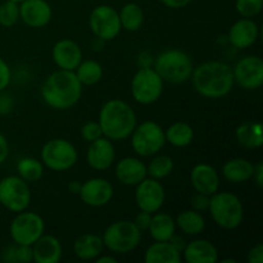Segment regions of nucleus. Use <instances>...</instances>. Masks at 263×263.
<instances>
[{
  "mask_svg": "<svg viewBox=\"0 0 263 263\" xmlns=\"http://www.w3.org/2000/svg\"><path fill=\"white\" fill-rule=\"evenodd\" d=\"M190 79L195 91L207 99L226 97L235 85L233 67L221 61L204 62L194 67Z\"/></svg>",
  "mask_w": 263,
  "mask_h": 263,
  "instance_id": "nucleus-1",
  "label": "nucleus"
},
{
  "mask_svg": "<svg viewBox=\"0 0 263 263\" xmlns=\"http://www.w3.org/2000/svg\"><path fill=\"white\" fill-rule=\"evenodd\" d=\"M82 85L73 71L58 69L44 81L41 98L48 107L57 110H67L81 99Z\"/></svg>",
  "mask_w": 263,
  "mask_h": 263,
  "instance_id": "nucleus-2",
  "label": "nucleus"
},
{
  "mask_svg": "<svg viewBox=\"0 0 263 263\" xmlns=\"http://www.w3.org/2000/svg\"><path fill=\"white\" fill-rule=\"evenodd\" d=\"M98 122L102 127L103 136L112 141H122L130 138L138 125V117L127 102L110 99L103 104Z\"/></svg>",
  "mask_w": 263,
  "mask_h": 263,
  "instance_id": "nucleus-3",
  "label": "nucleus"
},
{
  "mask_svg": "<svg viewBox=\"0 0 263 263\" xmlns=\"http://www.w3.org/2000/svg\"><path fill=\"white\" fill-rule=\"evenodd\" d=\"M153 68L164 82L180 85L189 81L194 64L189 54L185 51L180 49H167L156 57Z\"/></svg>",
  "mask_w": 263,
  "mask_h": 263,
  "instance_id": "nucleus-4",
  "label": "nucleus"
},
{
  "mask_svg": "<svg viewBox=\"0 0 263 263\" xmlns=\"http://www.w3.org/2000/svg\"><path fill=\"white\" fill-rule=\"evenodd\" d=\"M213 222L225 230L239 228L244 220V207L240 198L230 192H217L211 195L210 207Z\"/></svg>",
  "mask_w": 263,
  "mask_h": 263,
  "instance_id": "nucleus-5",
  "label": "nucleus"
},
{
  "mask_svg": "<svg viewBox=\"0 0 263 263\" xmlns=\"http://www.w3.org/2000/svg\"><path fill=\"white\" fill-rule=\"evenodd\" d=\"M141 231L134 221L120 220L112 222L103 234V244L115 254H126L135 251L141 241Z\"/></svg>",
  "mask_w": 263,
  "mask_h": 263,
  "instance_id": "nucleus-6",
  "label": "nucleus"
},
{
  "mask_svg": "<svg viewBox=\"0 0 263 263\" xmlns=\"http://www.w3.org/2000/svg\"><path fill=\"white\" fill-rule=\"evenodd\" d=\"M164 81L152 67H140L131 80V95L141 105L158 102L163 92Z\"/></svg>",
  "mask_w": 263,
  "mask_h": 263,
  "instance_id": "nucleus-7",
  "label": "nucleus"
},
{
  "mask_svg": "<svg viewBox=\"0 0 263 263\" xmlns=\"http://www.w3.org/2000/svg\"><path fill=\"white\" fill-rule=\"evenodd\" d=\"M130 138L134 152L143 158L153 157L166 145L164 130L154 121H144L136 125Z\"/></svg>",
  "mask_w": 263,
  "mask_h": 263,
  "instance_id": "nucleus-8",
  "label": "nucleus"
},
{
  "mask_svg": "<svg viewBox=\"0 0 263 263\" xmlns=\"http://www.w3.org/2000/svg\"><path fill=\"white\" fill-rule=\"evenodd\" d=\"M40 156L44 166L57 172L68 171L79 161V153L73 144L62 138L46 141Z\"/></svg>",
  "mask_w": 263,
  "mask_h": 263,
  "instance_id": "nucleus-9",
  "label": "nucleus"
},
{
  "mask_svg": "<svg viewBox=\"0 0 263 263\" xmlns=\"http://www.w3.org/2000/svg\"><path fill=\"white\" fill-rule=\"evenodd\" d=\"M45 231V222L36 212L22 211L15 213L9 226L10 238L13 243L21 246H32Z\"/></svg>",
  "mask_w": 263,
  "mask_h": 263,
  "instance_id": "nucleus-10",
  "label": "nucleus"
},
{
  "mask_svg": "<svg viewBox=\"0 0 263 263\" xmlns=\"http://www.w3.org/2000/svg\"><path fill=\"white\" fill-rule=\"evenodd\" d=\"M0 204L13 213L27 210L31 204L28 182L18 175H10L0 180Z\"/></svg>",
  "mask_w": 263,
  "mask_h": 263,
  "instance_id": "nucleus-11",
  "label": "nucleus"
},
{
  "mask_svg": "<svg viewBox=\"0 0 263 263\" xmlns=\"http://www.w3.org/2000/svg\"><path fill=\"white\" fill-rule=\"evenodd\" d=\"M89 26L95 37L105 43L115 40L122 30L118 12L107 4L98 5L91 10L89 17Z\"/></svg>",
  "mask_w": 263,
  "mask_h": 263,
  "instance_id": "nucleus-12",
  "label": "nucleus"
},
{
  "mask_svg": "<svg viewBox=\"0 0 263 263\" xmlns=\"http://www.w3.org/2000/svg\"><path fill=\"white\" fill-rule=\"evenodd\" d=\"M234 81L241 89L254 91L263 85V61L258 55H247L233 68Z\"/></svg>",
  "mask_w": 263,
  "mask_h": 263,
  "instance_id": "nucleus-13",
  "label": "nucleus"
},
{
  "mask_svg": "<svg viewBox=\"0 0 263 263\" xmlns=\"http://www.w3.org/2000/svg\"><path fill=\"white\" fill-rule=\"evenodd\" d=\"M135 187V203L139 210L152 215L161 211L166 200V192L159 180L145 177Z\"/></svg>",
  "mask_w": 263,
  "mask_h": 263,
  "instance_id": "nucleus-14",
  "label": "nucleus"
},
{
  "mask_svg": "<svg viewBox=\"0 0 263 263\" xmlns=\"http://www.w3.org/2000/svg\"><path fill=\"white\" fill-rule=\"evenodd\" d=\"M79 195L84 204L92 208H100L112 200L115 189L108 180L103 177H92L81 184Z\"/></svg>",
  "mask_w": 263,
  "mask_h": 263,
  "instance_id": "nucleus-15",
  "label": "nucleus"
},
{
  "mask_svg": "<svg viewBox=\"0 0 263 263\" xmlns=\"http://www.w3.org/2000/svg\"><path fill=\"white\" fill-rule=\"evenodd\" d=\"M53 18V9L46 0H23L20 3V20L31 28H43Z\"/></svg>",
  "mask_w": 263,
  "mask_h": 263,
  "instance_id": "nucleus-16",
  "label": "nucleus"
},
{
  "mask_svg": "<svg viewBox=\"0 0 263 263\" xmlns=\"http://www.w3.org/2000/svg\"><path fill=\"white\" fill-rule=\"evenodd\" d=\"M87 164L95 171H105L116 161V149L113 141L105 136L89 143L86 152Z\"/></svg>",
  "mask_w": 263,
  "mask_h": 263,
  "instance_id": "nucleus-17",
  "label": "nucleus"
},
{
  "mask_svg": "<svg viewBox=\"0 0 263 263\" xmlns=\"http://www.w3.org/2000/svg\"><path fill=\"white\" fill-rule=\"evenodd\" d=\"M51 58L59 69L74 71L82 62V50L79 44L69 39L57 41L51 50Z\"/></svg>",
  "mask_w": 263,
  "mask_h": 263,
  "instance_id": "nucleus-18",
  "label": "nucleus"
},
{
  "mask_svg": "<svg viewBox=\"0 0 263 263\" xmlns=\"http://www.w3.org/2000/svg\"><path fill=\"white\" fill-rule=\"evenodd\" d=\"M259 36V27L253 18H243L236 21L228 32V40L234 48L243 50L253 46Z\"/></svg>",
  "mask_w": 263,
  "mask_h": 263,
  "instance_id": "nucleus-19",
  "label": "nucleus"
},
{
  "mask_svg": "<svg viewBox=\"0 0 263 263\" xmlns=\"http://www.w3.org/2000/svg\"><path fill=\"white\" fill-rule=\"evenodd\" d=\"M190 182L197 193L213 195L220 189V176L215 167L207 163H198L190 172Z\"/></svg>",
  "mask_w": 263,
  "mask_h": 263,
  "instance_id": "nucleus-20",
  "label": "nucleus"
},
{
  "mask_svg": "<svg viewBox=\"0 0 263 263\" xmlns=\"http://www.w3.org/2000/svg\"><path fill=\"white\" fill-rule=\"evenodd\" d=\"M116 179L126 186H136L143 181L146 174V164L136 157H125L117 163L115 170Z\"/></svg>",
  "mask_w": 263,
  "mask_h": 263,
  "instance_id": "nucleus-21",
  "label": "nucleus"
},
{
  "mask_svg": "<svg viewBox=\"0 0 263 263\" xmlns=\"http://www.w3.org/2000/svg\"><path fill=\"white\" fill-rule=\"evenodd\" d=\"M32 248V259L36 263H58L63 257V247L58 238L54 235L43 234Z\"/></svg>",
  "mask_w": 263,
  "mask_h": 263,
  "instance_id": "nucleus-22",
  "label": "nucleus"
},
{
  "mask_svg": "<svg viewBox=\"0 0 263 263\" xmlns=\"http://www.w3.org/2000/svg\"><path fill=\"white\" fill-rule=\"evenodd\" d=\"M186 263H216L218 262V251L212 241L207 239H195L186 243L182 251Z\"/></svg>",
  "mask_w": 263,
  "mask_h": 263,
  "instance_id": "nucleus-23",
  "label": "nucleus"
},
{
  "mask_svg": "<svg viewBox=\"0 0 263 263\" xmlns=\"http://www.w3.org/2000/svg\"><path fill=\"white\" fill-rule=\"evenodd\" d=\"M254 164L241 157L231 158L222 166V176L231 184H243L253 176Z\"/></svg>",
  "mask_w": 263,
  "mask_h": 263,
  "instance_id": "nucleus-24",
  "label": "nucleus"
},
{
  "mask_svg": "<svg viewBox=\"0 0 263 263\" xmlns=\"http://www.w3.org/2000/svg\"><path fill=\"white\" fill-rule=\"evenodd\" d=\"M104 244L102 236L95 234H84L73 243V253L82 261H94L103 253Z\"/></svg>",
  "mask_w": 263,
  "mask_h": 263,
  "instance_id": "nucleus-25",
  "label": "nucleus"
},
{
  "mask_svg": "<svg viewBox=\"0 0 263 263\" xmlns=\"http://www.w3.org/2000/svg\"><path fill=\"white\" fill-rule=\"evenodd\" d=\"M145 263H180L181 253L170 241H154L144 253Z\"/></svg>",
  "mask_w": 263,
  "mask_h": 263,
  "instance_id": "nucleus-26",
  "label": "nucleus"
},
{
  "mask_svg": "<svg viewBox=\"0 0 263 263\" xmlns=\"http://www.w3.org/2000/svg\"><path fill=\"white\" fill-rule=\"evenodd\" d=\"M149 234L154 241H168L176 234V222L171 215L166 212H156L152 215Z\"/></svg>",
  "mask_w": 263,
  "mask_h": 263,
  "instance_id": "nucleus-27",
  "label": "nucleus"
},
{
  "mask_svg": "<svg viewBox=\"0 0 263 263\" xmlns=\"http://www.w3.org/2000/svg\"><path fill=\"white\" fill-rule=\"evenodd\" d=\"M236 140L243 148L259 149L263 145V130L259 122H244L235 131Z\"/></svg>",
  "mask_w": 263,
  "mask_h": 263,
  "instance_id": "nucleus-28",
  "label": "nucleus"
},
{
  "mask_svg": "<svg viewBox=\"0 0 263 263\" xmlns=\"http://www.w3.org/2000/svg\"><path fill=\"white\" fill-rule=\"evenodd\" d=\"M175 222H176V228H179L185 235L198 236L205 229L204 217L202 213L194 210L182 211L176 216Z\"/></svg>",
  "mask_w": 263,
  "mask_h": 263,
  "instance_id": "nucleus-29",
  "label": "nucleus"
},
{
  "mask_svg": "<svg viewBox=\"0 0 263 263\" xmlns=\"http://www.w3.org/2000/svg\"><path fill=\"white\" fill-rule=\"evenodd\" d=\"M118 15H120L121 27L128 32H136L140 30L143 27L144 20H145L143 8L138 3L125 4L118 12Z\"/></svg>",
  "mask_w": 263,
  "mask_h": 263,
  "instance_id": "nucleus-30",
  "label": "nucleus"
},
{
  "mask_svg": "<svg viewBox=\"0 0 263 263\" xmlns=\"http://www.w3.org/2000/svg\"><path fill=\"white\" fill-rule=\"evenodd\" d=\"M166 143L171 144L175 148L189 146L194 140V130L187 122H175L164 131Z\"/></svg>",
  "mask_w": 263,
  "mask_h": 263,
  "instance_id": "nucleus-31",
  "label": "nucleus"
},
{
  "mask_svg": "<svg viewBox=\"0 0 263 263\" xmlns=\"http://www.w3.org/2000/svg\"><path fill=\"white\" fill-rule=\"evenodd\" d=\"M74 74L81 82L82 86H92L100 82L103 77V67L94 59H82L81 63L74 69Z\"/></svg>",
  "mask_w": 263,
  "mask_h": 263,
  "instance_id": "nucleus-32",
  "label": "nucleus"
},
{
  "mask_svg": "<svg viewBox=\"0 0 263 263\" xmlns=\"http://www.w3.org/2000/svg\"><path fill=\"white\" fill-rule=\"evenodd\" d=\"M17 174L21 179L25 180L26 182H36L40 181L44 176V164L43 162L39 161L33 157H25L18 161Z\"/></svg>",
  "mask_w": 263,
  "mask_h": 263,
  "instance_id": "nucleus-33",
  "label": "nucleus"
},
{
  "mask_svg": "<svg viewBox=\"0 0 263 263\" xmlns=\"http://www.w3.org/2000/svg\"><path fill=\"white\" fill-rule=\"evenodd\" d=\"M174 167L175 163L171 157L157 153L154 154L151 162L146 164V174H148V177L161 181L162 179H166L172 174Z\"/></svg>",
  "mask_w": 263,
  "mask_h": 263,
  "instance_id": "nucleus-34",
  "label": "nucleus"
},
{
  "mask_svg": "<svg viewBox=\"0 0 263 263\" xmlns=\"http://www.w3.org/2000/svg\"><path fill=\"white\" fill-rule=\"evenodd\" d=\"M2 258L8 263H31L33 262L32 248L30 246H21L14 243L4 249Z\"/></svg>",
  "mask_w": 263,
  "mask_h": 263,
  "instance_id": "nucleus-35",
  "label": "nucleus"
},
{
  "mask_svg": "<svg viewBox=\"0 0 263 263\" xmlns=\"http://www.w3.org/2000/svg\"><path fill=\"white\" fill-rule=\"evenodd\" d=\"M20 21V4L10 0H5L0 4V26L13 27Z\"/></svg>",
  "mask_w": 263,
  "mask_h": 263,
  "instance_id": "nucleus-36",
  "label": "nucleus"
},
{
  "mask_svg": "<svg viewBox=\"0 0 263 263\" xmlns=\"http://www.w3.org/2000/svg\"><path fill=\"white\" fill-rule=\"evenodd\" d=\"M235 8L243 18H253L262 12L263 0H236Z\"/></svg>",
  "mask_w": 263,
  "mask_h": 263,
  "instance_id": "nucleus-37",
  "label": "nucleus"
},
{
  "mask_svg": "<svg viewBox=\"0 0 263 263\" xmlns=\"http://www.w3.org/2000/svg\"><path fill=\"white\" fill-rule=\"evenodd\" d=\"M81 136L85 141L91 143L97 139L102 138L103 131L98 121H89L81 127Z\"/></svg>",
  "mask_w": 263,
  "mask_h": 263,
  "instance_id": "nucleus-38",
  "label": "nucleus"
},
{
  "mask_svg": "<svg viewBox=\"0 0 263 263\" xmlns=\"http://www.w3.org/2000/svg\"><path fill=\"white\" fill-rule=\"evenodd\" d=\"M210 195L202 194V193H197L193 195L192 199H190V205H192V210L198 211V212H204V211H208V207H210Z\"/></svg>",
  "mask_w": 263,
  "mask_h": 263,
  "instance_id": "nucleus-39",
  "label": "nucleus"
},
{
  "mask_svg": "<svg viewBox=\"0 0 263 263\" xmlns=\"http://www.w3.org/2000/svg\"><path fill=\"white\" fill-rule=\"evenodd\" d=\"M12 81V71L7 62L0 58V92L4 91Z\"/></svg>",
  "mask_w": 263,
  "mask_h": 263,
  "instance_id": "nucleus-40",
  "label": "nucleus"
},
{
  "mask_svg": "<svg viewBox=\"0 0 263 263\" xmlns=\"http://www.w3.org/2000/svg\"><path fill=\"white\" fill-rule=\"evenodd\" d=\"M151 220H152V213L144 212V211H140L138 213V216L134 220V223L136 225V228L144 233V231H148L149 225H151Z\"/></svg>",
  "mask_w": 263,
  "mask_h": 263,
  "instance_id": "nucleus-41",
  "label": "nucleus"
},
{
  "mask_svg": "<svg viewBox=\"0 0 263 263\" xmlns=\"http://www.w3.org/2000/svg\"><path fill=\"white\" fill-rule=\"evenodd\" d=\"M248 263H263V244L258 243L252 247L247 256Z\"/></svg>",
  "mask_w": 263,
  "mask_h": 263,
  "instance_id": "nucleus-42",
  "label": "nucleus"
},
{
  "mask_svg": "<svg viewBox=\"0 0 263 263\" xmlns=\"http://www.w3.org/2000/svg\"><path fill=\"white\" fill-rule=\"evenodd\" d=\"M9 157V143L3 134H0V166Z\"/></svg>",
  "mask_w": 263,
  "mask_h": 263,
  "instance_id": "nucleus-43",
  "label": "nucleus"
},
{
  "mask_svg": "<svg viewBox=\"0 0 263 263\" xmlns=\"http://www.w3.org/2000/svg\"><path fill=\"white\" fill-rule=\"evenodd\" d=\"M192 2L193 0H161L162 4L170 9H182V8L187 7Z\"/></svg>",
  "mask_w": 263,
  "mask_h": 263,
  "instance_id": "nucleus-44",
  "label": "nucleus"
},
{
  "mask_svg": "<svg viewBox=\"0 0 263 263\" xmlns=\"http://www.w3.org/2000/svg\"><path fill=\"white\" fill-rule=\"evenodd\" d=\"M252 179L256 181L257 186H259V187L263 186V163L262 162H259V163H257L256 166H254V171H253V176H252Z\"/></svg>",
  "mask_w": 263,
  "mask_h": 263,
  "instance_id": "nucleus-45",
  "label": "nucleus"
},
{
  "mask_svg": "<svg viewBox=\"0 0 263 263\" xmlns=\"http://www.w3.org/2000/svg\"><path fill=\"white\" fill-rule=\"evenodd\" d=\"M12 98L7 97V95H3L0 97V113L5 115V113H9L10 109H12Z\"/></svg>",
  "mask_w": 263,
  "mask_h": 263,
  "instance_id": "nucleus-46",
  "label": "nucleus"
},
{
  "mask_svg": "<svg viewBox=\"0 0 263 263\" xmlns=\"http://www.w3.org/2000/svg\"><path fill=\"white\" fill-rule=\"evenodd\" d=\"M168 241L172 244V246L175 247V248L177 249V251L180 252V253H182L185 246H186V241H185V239L181 238V236L176 235V234H174V235H172V238L170 239Z\"/></svg>",
  "mask_w": 263,
  "mask_h": 263,
  "instance_id": "nucleus-47",
  "label": "nucleus"
},
{
  "mask_svg": "<svg viewBox=\"0 0 263 263\" xmlns=\"http://www.w3.org/2000/svg\"><path fill=\"white\" fill-rule=\"evenodd\" d=\"M95 261H97V263H117L118 262L117 258L110 256V254H100Z\"/></svg>",
  "mask_w": 263,
  "mask_h": 263,
  "instance_id": "nucleus-48",
  "label": "nucleus"
},
{
  "mask_svg": "<svg viewBox=\"0 0 263 263\" xmlns=\"http://www.w3.org/2000/svg\"><path fill=\"white\" fill-rule=\"evenodd\" d=\"M68 189L72 194H79L80 189H81V184L77 181H72L68 184Z\"/></svg>",
  "mask_w": 263,
  "mask_h": 263,
  "instance_id": "nucleus-49",
  "label": "nucleus"
},
{
  "mask_svg": "<svg viewBox=\"0 0 263 263\" xmlns=\"http://www.w3.org/2000/svg\"><path fill=\"white\" fill-rule=\"evenodd\" d=\"M222 262H231V263H235V259H222Z\"/></svg>",
  "mask_w": 263,
  "mask_h": 263,
  "instance_id": "nucleus-50",
  "label": "nucleus"
},
{
  "mask_svg": "<svg viewBox=\"0 0 263 263\" xmlns=\"http://www.w3.org/2000/svg\"><path fill=\"white\" fill-rule=\"evenodd\" d=\"M10 2H14V3H18V4H20V3H22L23 0H10Z\"/></svg>",
  "mask_w": 263,
  "mask_h": 263,
  "instance_id": "nucleus-51",
  "label": "nucleus"
}]
</instances>
